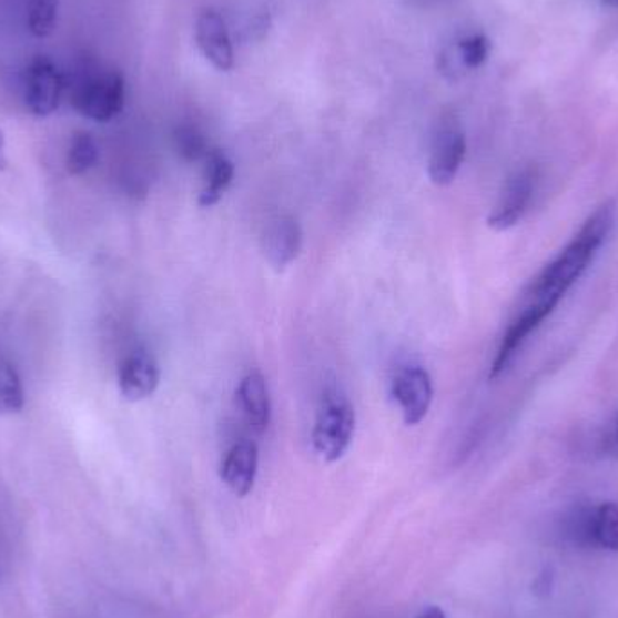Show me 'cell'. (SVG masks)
<instances>
[{"label":"cell","instance_id":"3957f363","mask_svg":"<svg viewBox=\"0 0 618 618\" xmlns=\"http://www.w3.org/2000/svg\"><path fill=\"white\" fill-rule=\"evenodd\" d=\"M356 416L353 405L341 391L330 389L322 396L312 442L324 462L335 463L347 453L355 436Z\"/></svg>","mask_w":618,"mask_h":618},{"label":"cell","instance_id":"ba28073f","mask_svg":"<svg viewBox=\"0 0 618 618\" xmlns=\"http://www.w3.org/2000/svg\"><path fill=\"white\" fill-rule=\"evenodd\" d=\"M195 40L201 53L217 71H230L234 68V45L230 39L229 28L217 11H203L195 22Z\"/></svg>","mask_w":618,"mask_h":618},{"label":"cell","instance_id":"8992f818","mask_svg":"<svg viewBox=\"0 0 618 618\" xmlns=\"http://www.w3.org/2000/svg\"><path fill=\"white\" fill-rule=\"evenodd\" d=\"M64 77L53 60L39 57L26 69L24 74V102L26 108L34 116H49L60 105V98L64 93Z\"/></svg>","mask_w":618,"mask_h":618},{"label":"cell","instance_id":"ac0fdd59","mask_svg":"<svg viewBox=\"0 0 618 618\" xmlns=\"http://www.w3.org/2000/svg\"><path fill=\"white\" fill-rule=\"evenodd\" d=\"M458 59L463 68L477 69L487 62L490 44L485 34H470L458 42Z\"/></svg>","mask_w":618,"mask_h":618},{"label":"cell","instance_id":"30bf717a","mask_svg":"<svg viewBox=\"0 0 618 618\" xmlns=\"http://www.w3.org/2000/svg\"><path fill=\"white\" fill-rule=\"evenodd\" d=\"M118 384L123 398L129 402H140L154 395L160 385V367L154 356L146 351H134L120 365Z\"/></svg>","mask_w":618,"mask_h":618},{"label":"cell","instance_id":"5bb4252c","mask_svg":"<svg viewBox=\"0 0 618 618\" xmlns=\"http://www.w3.org/2000/svg\"><path fill=\"white\" fill-rule=\"evenodd\" d=\"M98 161V145L94 138L88 132H77L73 142L69 145L65 166L69 174L79 175L89 171Z\"/></svg>","mask_w":618,"mask_h":618},{"label":"cell","instance_id":"603a6c76","mask_svg":"<svg viewBox=\"0 0 618 618\" xmlns=\"http://www.w3.org/2000/svg\"><path fill=\"white\" fill-rule=\"evenodd\" d=\"M617 438H618V419H617Z\"/></svg>","mask_w":618,"mask_h":618},{"label":"cell","instance_id":"2e32d148","mask_svg":"<svg viewBox=\"0 0 618 618\" xmlns=\"http://www.w3.org/2000/svg\"><path fill=\"white\" fill-rule=\"evenodd\" d=\"M24 407V391L17 371L0 364V414L19 413Z\"/></svg>","mask_w":618,"mask_h":618},{"label":"cell","instance_id":"ffe728a7","mask_svg":"<svg viewBox=\"0 0 618 618\" xmlns=\"http://www.w3.org/2000/svg\"><path fill=\"white\" fill-rule=\"evenodd\" d=\"M416 618H447V615H445L444 609L438 608V606H428V608L424 609Z\"/></svg>","mask_w":618,"mask_h":618},{"label":"cell","instance_id":"7402d4cb","mask_svg":"<svg viewBox=\"0 0 618 618\" xmlns=\"http://www.w3.org/2000/svg\"><path fill=\"white\" fill-rule=\"evenodd\" d=\"M604 2H608L611 6H618V0H604Z\"/></svg>","mask_w":618,"mask_h":618},{"label":"cell","instance_id":"7a4b0ae2","mask_svg":"<svg viewBox=\"0 0 618 618\" xmlns=\"http://www.w3.org/2000/svg\"><path fill=\"white\" fill-rule=\"evenodd\" d=\"M71 102L82 116L111 122L125 103V80L116 69L85 62L71 85Z\"/></svg>","mask_w":618,"mask_h":618},{"label":"cell","instance_id":"9a60e30c","mask_svg":"<svg viewBox=\"0 0 618 618\" xmlns=\"http://www.w3.org/2000/svg\"><path fill=\"white\" fill-rule=\"evenodd\" d=\"M60 0H31L28 6V28L39 39L53 33L59 20Z\"/></svg>","mask_w":618,"mask_h":618},{"label":"cell","instance_id":"9c48e42d","mask_svg":"<svg viewBox=\"0 0 618 618\" xmlns=\"http://www.w3.org/2000/svg\"><path fill=\"white\" fill-rule=\"evenodd\" d=\"M302 249V230L297 220L278 215L264 229L263 252L270 266L283 272L298 257Z\"/></svg>","mask_w":618,"mask_h":618},{"label":"cell","instance_id":"d6986e66","mask_svg":"<svg viewBox=\"0 0 618 618\" xmlns=\"http://www.w3.org/2000/svg\"><path fill=\"white\" fill-rule=\"evenodd\" d=\"M175 146L186 161L201 160V158H206L210 152L206 149L205 138L192 125H183L175 131Z\"/></svg>","mask_w":618,"mask_h":618},{"label":"cell","instance_id":"8fae6325","mask_svg":"<svg viewBox=\"0 0 618 618\" xmlns=\"http://www.w3.org/2000/svg\"><path fill=\"white\" fill-rule=\"evenodd\" d=\"M259 470V448L254 442L243 439L230 447L221 463V479L235 496H249L254 490Z\"/></svg>","mask_w":618,"mask_h":618},{"label":"cell","instance_id":"44dd1931","mask_svg":"<svg viewBox=\"0 0 618 618\" xmlns=\"http://www.w3.org/2000/svg\"><path fill=\"white\" fill-rule=\"evenodd\" d=\"M6 142L4 134L0 131V171H4L6 165H8V160H6Z\"/></svg>","mask_w":618,"mask_h":618},{"label":"cell","instance_id":"5b68a950","mask_svg":"<svg viewBox=\"0 0 618 618\" xmlns=\"http://www.w3.org/2000/svg\"><path fill=\"white\" fill-rule=\"evenodd\" d=\"M391 395L404 414L405 424L418 425L433 405V378L422 365H407L396 373Z\"/></svg>","mask_w":618,"mask_h":618},{"label":"cell","instance_id":"52a82bcc","mask_svg":"<svg viewBox=\"0 0 618 618\" xmlns=\"http://www.w3.org/2000/svg\"><path fill=\"white\" fill-rule=\"evenodd\" d=\"M536 189V174L531 169L514 172L503 186L497 203L488 215V226L505 232L523 220Z\"/></svg>","mask_w":618,"mask_h":618},{"label":"cell","instance_id":"e0dca14e","mask_svg":"<svg viewBox=\"0 0 618 618\" xmlns=\"http://www.w3.org/2000/svg\"><path fill=\"white\" fill-rule=\"evenodd\" d=\"M595 537L599 545L611 551H618V505L604 503L595 516Z\"/></svg>","mask_w":618,"mask_h":618},{"label":"cell","instance_id":"277c9868","mask_svg":"<svg viewBox=\"0 0 618 618\" xmlns=\"http://www.w3.org/2000/svg\"><path fill=\"white\" fill-rule=\"evenodd\" d=\"M467 156V138L458 122L447 120L434 134L428 154V178L434 185L447 186L456 180Z\"/></svg>","mask_w":618,"mask_h":618},{"label":"cell","instance_id":"7c38bea8","mask_svg":"<svg viewBox=\"0 0 618 618\" xmlns=\"http://www.w3.org/2000/svg\"><path fill=\"white\" fill-rule=\"evenodd\" d=\"M235 396H237L239 409L250 427L257 433H264L272 419V402H270L269 384L264 381V376L257 371L244 375L239 382Z\"/></svg>","mask_w":618,"mask_h":618},{"label":"cell","instance_id":"6da1fadb","mask_svg":"<svg viewBox=\"0 0 618 618\" xmlns=\"http://www.w3.org/2000/svg\"><path fill=\"white\" fill-rule=\"evenodd\" d=\"M614 223L615 205L614 201H608L589 215L574 241L537 275L526 295L525 307L503 336L496 358L492 362V378L507 371L526 338L536 332L546 317H550L568 290L582 277L589 264L594 263L595 255L599 254L600 246L606 243Z\"/></svg>","mask_w":618,"mask_h":618},{"label":"cell","instance_id":"4fadbf2b","mask_svg":"<svg viewBox=\"0 0 618 618\" xmlns=\"http://www.w3.org/2000/svg\"><path fill=\"white\" fill-rule=\"evenodd\" d=\"M235 166L224 152L210 151L205 158V186L200 194L203 209L217 205L234 180Z\"/></svg>","mask_w":618,"mask_h":618}]
</instances>
